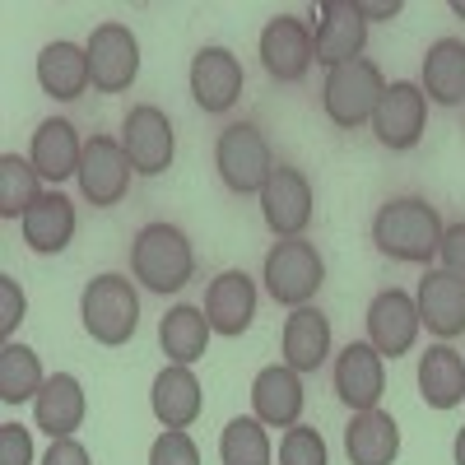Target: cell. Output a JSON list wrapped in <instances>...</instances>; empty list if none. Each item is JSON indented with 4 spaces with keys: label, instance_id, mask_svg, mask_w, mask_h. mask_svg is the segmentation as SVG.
Wrapping results in <instances>:
<instances>
[{
    "label": "cell",
    "instance_id": "6da1fadb",
    "mask_svg": "<svg viewBox=\"0 0 465 465\" xmlns=\"http://www.w3.org/2000/svg\"><path fill=\"white\" fill-rule=\"evenodd\" d=\"M442 219L429 201H386L372 219V242L381 256L391 261H405V265H429L442 247Z\"/></svg>",
    "mask_w": 465,
    "mask_h": 465
},
{
    "label": "cell",
    "instance_id": "7a4b0ae2",
    "mask_svg": "<svg viewBox=\"0 0 465 465\" xmlns=\"http://www.w3.org/2000/svg\"><path fill=\"white\" fill-rule=\"evenodd\" d=\"M131 270L149 293H177L196 275V252L173 223H144L131 242Z\"/></svg>",
    "mask_w": 465,
    "mask_h": 465
},
{
    "label": "cell",
    "instance_id": "3957f363",
    "mask_svg": "<svg viewBox=\"0 0 465 465\" xmlns=\"http://www.w3.org/2000/svg\"><path fill=\"white\" fill-rule=\"evenodd\" d=\"M80 317H84V331L116 349L126 344L140 326V293L126 275H98L84 284V298H80Z\"/></svg>",
    "mask_w": 465,
    "mask_h": 465
},
{
    "label": "cell",
    "instance_id": "277c9868",
    "mask_svg": "<svg viewBox=\"0 0 465 465\" xmlns=\"http://www.w3.org/2000/svg\"><path fill=\"white\" fill-rule=\"evenodd\" d=\"M386 94V80L377 61L359 56V61H344L326 74V89H322V107L340 131H359L363 122H372V112Z\"/></svg>",
    "mask_w": 465,
    "mask_h": 465
},
{
    "label": "cell",
    "instance_id": "5b68a950",
    "mask_svg": "<svg viewBox=\"0 0 465 465\" xmlns=\"http://www.w3.org/2000/svg\"><path fill=\"white\" fill-rule=\"evenodd\" d=\"M326 284V261L307 238H284L265 252V289L284 307H307Z\"/></svg>",
    "mask_w": 465,
    "mask_h": 465
},
{
    "label": "cell",
    "instance_id": "8992f818",
    "mask_svg": "<svg viewBox=\"0 0 465 465\" xmlns=\"http://www.w3.org/2000/svg\"><path fill=\"white\" fill-rule=\"evenodd\" d=\"M214 168H219L228 191H238V196H252L256 191L261 196L270 173H275V159H270V144H265V135L252 122H232L228 131H219Z\"/></svg>",
    "mask_w": 465,
    "mask_h": 465
},
{
    "label": "cell",
    "instance_id": "52a82bcc",
    "mask_svg": "<svg viewBox=\"0 0 465 465\" xmlns=\"http://www.w3.org/2000/svg\"><path fill=\"white\" fill-rule=\"evenodd\" d=\"M312 61H317L312 24H302L298 15H275L261 28V65H265L270 80L298 84V80H307Z\"/></svg>",
    "mask_w": 465,
    "mask_h": 465
},
{
    "label": "cell",
    "instance_id": "ba28073f",
    "mask_svg": "<svg viewBox=\"0 0 465 465\" xmlns=\"http://www.w3.org/2000/svg\"><path fill=\"white\" fill-rule=\"evenodd\" d=\"M312 43H317V65L326 70L359 61L368 43V19L359 15L354 0H322V5H312Z\"/></svg>",
    "mask_w": 465,
    "mask_h": 465
},
{
    "label": "cell",
    "instance_id": "9c48e42d",
    "mask_svg": "<svg viewBox=\"0 0 465 465\" xmlns=\"http://www.w3.org/2000/svg\"><path fill=\"white\" fill-rule=\"evenodd\" d=\"M122 149H126V159L140 177H159L173 168V122H168V112L163 107H153V103H140L126 112V122H122Z\"/></svg>",
    "mask_w": 465,
    "mask_h": 465
},
{
    "label": "cell",
    "instance_id": "30bf717a",
    "mask_svg": "<svg viewBox=\"0 0 465 465\" xmlns=\"http://www.w3.org/2000/svg\"><path fill=\"white\" fill-rule=\"evenodd\" d=\"M89 74L98 94H126L140 74V43L126 24H98L89 37Z\"/></svg>",
    "mask_w": 465,
    "mask_h": 465
},
{
    "label": "cell",
    "instance_id": "8fae6325",
    "mask_svg": "<svg viewBox=\"0 0 465 465\" xmlns=\"http://www.w3.org/2000/svg\"><path fill=\"white\" fill-rule=\"evenodd\" d=\"M131 159L122 140L112 135H94L84 140V159H80V191L94 210H107V205H122L126 201V186H131Z\"/></svg>",
    "mask_w": 465,
    "mask_h": 465
},
{
    "label": "cell",
    "instance_id": "7c38bea8",
    "mask_svg": "<svg viewBox=\"0 0 465 465\" xmlns=\"http://www.w3.org/2000/svg\"><path fill=\"white\" fill-rule=\"evenodd\" d=\"M423 122H429V98H423L419 84L410 80H396V84H386L377 112H372V135L386 144V149H414L423 140Z\"/></svg>",
    "mask_w": 465,
    "mask_h": 465
},
{
    "label": "cell",
    "instance_id": "4fadbf2b",
    "mask_svg": "<svg viewBox=\"0 0 465 465\" xmlns=\"http://www.w3.org/2000/svg\"><path fill=\"white\" fill-rule=\"evenodd\" d=\"M261 214L275 238H302V228L312 223V182L280 163L261 191Z\"/></svg>",
    "mask_w": 465,
    "mask_h": 465
},
{
    "label": "cell",
    "instance_id": "5bb4252c",
    "mask_svg": "<svg viewBox=\"0 0 465 465\" xmlns=\"http://www.w3.org/2000/svg\"><path fill=\"white\" fill-rule=\"evenodd\" d=\"M419 302L405 293V289H381L372 302H368V344L377 349L381 359H401L414 349V335H419Z\"/></svg>",
    "mask_w": 465,
    "mask_h": 465
},
{
    "label": "cell",
    "instance_id": "9a60e30c",
    "mask_svg": "<svg viewBox=\"0 0 465 465\" xmlns=\"http://www.w3.org/2000/svg\"><path fill=\"white\" fill-rule=\"evenodd\" d=\"M335 391H340V401L354 414L377 410V401L386 391V359L377 354L368 340H349L340 349V359H335Z\"/></svg>",
    "mask_w": 465,
    "mask_h": 465
},
{
    "label": "cell",
    "instance_id": "2e32d148",
    "mask_svg": "<svg viewBox=\"0 0 465 465\" xmlns=\"http://www.w3.org/2000/svg\"><path fill=\"white\" fill-rule=\"evenodd\" d=\"M191 98H196L210 116L228 112L242 98V61L228 47H201L191 61Z\"/></svg>",
    "mask_w": 465,
    "mask_h": 465
},
{
    "label": "cell",
    "instance_id": "e0dca14e",
    "mask_svg": "<svg viewBox=\"0 0 465 465\" xmlns=\"http://www.w3.org/2000/svg\"><path fill=\"white\" fill-rule=\"evenodd\" d=\"M302 405H307L302 377L289 363H275V368L256 372V381H252V414L265 423V429H293V423L302 419Z\"/></svg>",
    "mask_w": 465,
    "mask_h": 465
},
{
    "label": "cell",
    "instance_id": "ac0fdd59",
    "mask_svg": "<svg viewBox=\"0 0 465 465\" xmlns=\"http://www.w3.org/2000/svg\"><path fill=\"white\" fill-rule=\"evenodd\" d=\"M256 317V284L247 270H223L205 293V322L214 335H242Z\"/></svg>",
    "mask_w": 465,
    "mask_h": 465
},
{
    "label": "cell",
    "instance_id": "d6986e66",
    "mask_svg": "<svg viewBox=\"0 0 465 465\" xmlns=\"http://www.w3.org/2000/svg\"><path fill=\"white\" fill-rule=\"evenodd\" d=\"M28 159L37 168V177L43 182H65V177H80V159H84V140L74 135V126L65 122V116H52V122H43L33 131V149Z\"/></svg>",
    "mask_w": 465,
    "mask_h": 465
},
{
    "label": "cell",
    "instance_id": "ffe728a7",
    "mask_svg": "<svg viewBox=\"0 0 465 465\" xmlns=\"http://www.w3.org/2000/svg\"><path fill=\"white\" fill-rule=\"evenodd\" d=\"M419 322L429 326L438 340H451V335H465V284L447 270H429L419 280Z\"/></svg>",
    "mask_w": 465,
    "mask_h": 465
},
{
    "label": "cell",
    "instance_id": "44dd1931",
    "mask_svg": "<svg viewBox=\"0 0 465 465\" xmlns=\"http://www.w3.org/2000/svg\"><path fill=\"white\" fill-rule=\"evenodd\" d=\"M149 405H153V419L163 423V429H191V423L201 419L205 410V396H201V381L191 368L173 363L153 377V391H149Z\"/></svg>",
    "mask_w": 465,
    "mask_h": 465
},
{
    "label": "cell",
    "instance_id": "7402d4cb",
    "mask_svg": "<svg viewBox=\"0 0 465 465\" xmlns=\"http://www.w3.org/2000/svg\"><path fill=\"white\" fill-rule=\"evenodd\" d=\"M344 456L349 465H391L401 456V423L386 410H363L344 429Z\"/></svg>",
    "mask_w": 465,
    "mask_h": 465
},
{
    "label": "cell",
    "instance_id": "603a6c76",
    "mask_svg": "<svg viewBox=\"0 0 465 465\" xmlns=\"http://www.w3.org/2000/svg\"><path fill=\"white\" fill-rule=\"evenodd\" d=\"M19 228H24L28 252L56 256V252H65L70 238H74V205L61 196V191H43V196L33 201V210L19 219Z\"/></svg>",
    "mask_w": 465,
    "mask_h": 465
},
{
    "label": "cell",
    "instance_id": "cb8c5ba5",
    "mask_svg": "<svg viewBox=\"0 0 465 465\" xmlns=\"http://www.w3.org/2000/svg\"><path fill=\"white\" fill-rule=\"evenodd\" d=\"M284 363L302 377V372H317L331 354V322L326 312H317V307H293L289 322H284Z\"/></svg>",
    "mask_w": 465,
    "mask_h": 465
},
{
    "label": "cell",
    "instance_id": "d4e9b609",
    "mask_svg": "<svg viewBox=\"0 0 465 465\" xmlns=\"http://www.w3.org/2000/svg\"><path fill=\"white\" fill-rule=\"evenodd\" d=\"M84 386L74 381L70 372H56V377H47V386L37 391V401H33V419H37V429L43 433H52V442L56 438H74V429L84 423Z\"/></svg>",
    "mask_w": 465,
    "mask_h": 465
},
{
    "label": "cell",
    "instance_id": "484cf974",
    "mask_svg": "<svg viewBox=\"0 0 465 465\" xmlns=\"http://www.w3.org/2000/svg\"><path fill=\"white\" fill-rule=\"evenodd\" d=\"M37 84H43V94L70 103L80 98L94 74H89V47H74V43H47L43 56H37Z\"/></svg>",
    "mask_w": 465,
    "mask_h": 465
},
{
    "label": "cell",
    "instance_id": "4316f807",
    "mask_svg": "<svg viewBox=\"0 0 465 465\" xmlns=\"http://www.w3.org/2000/svg\"><path fill=\"white\" fill-rule=\"evenodd\" d=\"M423 98L438 107H460L465 103V43L460 37H438L423 56Z\"/></svg>",
    "mask_w": 465,
    "mask_h": 465
},
{
    "label": "cell",
    "instance_id": "83f0119b",
    "mask_svg": "<svg viewBox=\"0 0 465 465\" xmlns=\"http://www.w3.org/2000/svg\"><path fill=\"white\" fill-rule=\"evenodd\" d=\"M419 396L433 410H451L465 401V359L451 344H429V354L419 359Z\"/></svg>",
    "mask_w": 465,
    "mask_h": 465
},
{
    "label": "cell",
    "instance_id": "f1b7e54d",
    "mask_svg": "<svg viewBox=\"0 0 465 465\" xmlns=\"http://www.w3.org/2000/svg\"><path fill=\"white\" fill-rule=\"evenodd\" d=\"M159 344H163V354L182 368H191L196 359H205V349H210V322L201 307H173V312H163L159 322Z\"/></svg>",
    "mask_w": 465,
    "mask_h": 465
},
{
    "label": "cell",
    "instance_id": "f546056e",
    "mask_svg": "<svg viewBox=\"0 0 465 465\" xmlns=\"http://www.w3.org/2000/svg\"><path fill=\"white\" fill-rule=\"evenodd\" d=\"M43 386H47L43 363H37V354H33L28 344H15V340L0 344V401H5V405L37 401Z\"/></svg>",
    "mask_w": 465,
    "mask_h": 465
},
{
    "label": "cell",
    "instance_id": "4dcf8cb0",
    "mask_svg": "<svg viewBox=\"0 0 465 465\" xmlns=\"http://www.w3.org/2000/svg\"><path fill=\"white\" fill-rule=\"evenodd\" d=\"M37 168L33 159H19V153H0V219H24L33 210V201L43 196L37 191Z\"/></svg>",
    "mask_w": 465,
    "mask_h": 465
},
{
    "label": "cell",
    "instance_id": "1f68e13d",
    "mask_svg": "<svg viewBox=\"0 0 465 465\" xmlns=\"http://www.w3.org/2000/svg\"><path fill=\"white\" fill-rule=\"evenodd\" d=\"M219 460L223 465H270V438H265V423L252 414L232 419L228 429L219 433Z\"/></svg>",
    "mask_w": 465,
    "mask_h": 465
},
{
    "label": "cell",
    "instance_id": "d6a6232c",
    "mask_svg": "<svg viewBox=\"0 0 465 465\" xmlns=\"http://www.w3.org/2000/svg\"><path fill=\"white\" fill-rule=\"evenodd\" d=\"M280 465H331L326 460V442L317 429H307V423H293L280 442Z\"/></svg>",
    "mask_w": 465,
    "mask_h": 465
},
{
    "label": "cell",
    "instance_id": "836d02e7",
    "mask_svg": "<svg viewBox=\"0 0 465 465\" xmlns=\"http://www.w3.org/2000/svg\"><path fill=\"white\" fill-rule=\"evenodd\" d=\"M149 465H201V447L186 429H163L149 447Z\"/></svg>",
    "mask_w": 465,
    "mask_h": 465
},
{
    "label": "cell",
    "instance_id": "e575fe53",
    "mask_svg": "<svg viewBox=\"0 0 465 465\" xmlns=\"http://www.w3.org/2000/svg\"><path fill=\"white\" fill-rule=\"evenodd\" d=\"M0 465H33V438L24 423H0Z\"/></svg>",
    "mask_w": 465,
    "mask_h": 465
},
{
    "label": "cell",
    "instance_id": "d590c367",
    "mask_svg": "<svg viewBox=\"0 0 465 465\" xmlns=\"http://www.w3.org/2000/svg\"><path fill=\"white\" fill-rule=\"evenodd\" d=\"M24 307H28V302H24V289H19L10 275H0V335H5V340H10L15 326L24 322Z\"/></svg>",
    "mask_w": 465,
    "mask_h": 465
},
{
    "label": "cell",
    "instance_id": "8d00e7d4",
    "mask_svg": "<svg viewBox=\"0 0 465 465\" xmlns=\"http://www.w3.org/2000/svg\"><path fill=\"white\" fill-rule=\"evenodd\" d=\"M438 256H442V270H447V275H456V280L465 284V219H460V223H451V228L442 232Z\"/></svg>",
    "mask_w": 465,
    "mask_h": 465
},
{
    "label": "cell",
    "instance_id": "74e56055",
    "mask_svg": "<svg viewBox=\"0 0 465 465\" xmlns=\"http://www.w3.org/2000/svg\"><path fill=\"white\" fill-rule=\"evenodd\" d=\"M43 465H94V460H89L84 442H74V438H56V442H52V451L43 456Z\"/></svg>",
    "mask_w": 465,
    "mask_h": 465
},
{
    "label": "cell",
    "instance_id": "f35d334b",
    "mask_svg": "<svg viewBox=\"0 0 465 465\" xmlns=\"http://www.w3.org/2000/svg\"><path fill=\"white\" fill-rule=\"evenodd\" d=\"M363 19H396L401 15V0H354Z\"/></svg>",
    "mask_w": 465,
    "mask_h": 465
},
{
    "label": "cell",
    "instance_id": "ab89813d",
    "mask_svg": "<svg viewBox=\"0 0 465 465\" xmlns=\"http://www.w3.org/2000/svg\"><path fill=\"white\" fill-rule=\"evenodd\" d=\"M451 456H456V465H465V429L456 433V447H451Z\"/></svg>",
    "mask_w": 465,
    "mask_h": 465
},
{
    "label": "cell",
    "instance_id": "60d3db41",
    "mask_svg": "<svg viewBox=\"0 0 465 465\" xmlns=\"http://www.w3.org/2000/svg\"><path fill=\"white\" fill-rule=\"evenodd\" d=\"M451 15H460V19H465V0H456V5H451Z\"/></svg>",
    "mask_w": 465,
    "mask_h": 465
}]
</instances>
